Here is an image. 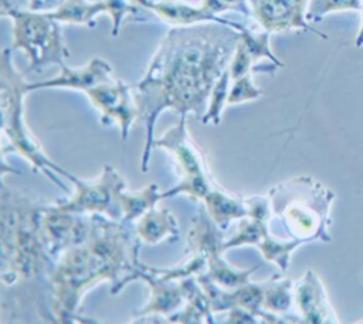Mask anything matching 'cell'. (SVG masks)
<instances>
[{
  "instance_id": "1",
  "label": "cell",
  "mask_w": 363,
  "mask_h": 324,
  "mask_svg": "<svg viewBox=\"0 0 363 324\" xmlns=\"http://www.w3.org/2000/svg\"><path fill=\"white\" fill-rule=\"evenodd\" d=\"M240 31L217 23L172 27L157 45L143 78L132 88L145 125L140 170L149 168L155 125L164 110L201 119L211 91L228 68Z\"/></svg>"
},
{
  "instance_id": "2",
  "label": "cell",
  "mask_w": 363,
  "mask_h": 324,
  "mask_svg": "<svg viewBox=\"0 0 363 324\" xmlns=\"http://www.w3.org/2000/svg\"><path fill=\"white\" fill-rule=\"evenodd\" d=\"M140 238L135 225L91 214L85 241L65 249L48 276V301L55 323H89L81 316L82 297L98 283L109 282L111 294H119L138 280Z\"/></svg>"
},
{
  "instance_id": "3",
  "label": "cell",
  "mask_w": 363,
  "mask_h": 324,
  "mask_svg": "<svg viewBox=\"0 0 363 324\" xmlns=\"http://www.w3.org/2000/svg\"><path fill=\"white\" fill-rule=\"evenodd\" d=\"M44 204L1 183V283L3 286H38L48 283L55 263L43 232Z\"/></svg>"
},
{
  "instance_id": "4",
  "label": "cell",
  "mask_w": 363,
  "mask_h": 324,
  "mask_svg": "<svg viewBox=\"0 0 363 324\" xmlns=\"http://www.w3.org/2000/svg\"><path fill=\"white\" fill-rule=\"evenodd\" d=\"M268 231L279 242L302 246L332 242L330 207L335 192L312 175H298L269 188Z\"/></svg>"
},
{
  "instance_id": "5",
  "label": "cell",
  "mask_w": 363,
  "mask_h": 324,
  "mask_svg": "<svg viewBox=\"0 0 363 324\" xmlns=\"http://www.w3.org/2000/svg\"><path fill=\"white\" fill-rule=\"evenodd\" d=\"M11 48H4L0 55V108L3 141L9 143L10 151L24 157L33 171L44 173L54 184L68 191L62 180H71L72 174L54 163L43 150L24 119V99L30 93L27 81L11 57Z\"/></svg>"
},
{
  "instance_id": "6",
  "label": "cell",
  "mask_w": 363,
  "mask_h": 324,
  "mask_svg": "<svg viewBox=\"0 0 363 324\" xmlns=\"http://www.w3.org/2000/svg\"><path fill=\"white\" fill-rule=\"evenodd\" d=\"M0 14L11 20V50L23 51L28 59L24 75L41 72L48 65L61 66L69 57L62 41L61 23L50 13L21 10L9 0H1Z\"/></svg>"
},
{
  "instance_id": "7",
  "label": "cell",
  "mask_w": 363,
  "mask_h": 324,
  "mask_svg": "<svg viewBox=\"0 0 363 324\" xmlns=\"http://www.w3.org/2000/svg\"><path fill=\"white\" fill-rule=\"evenodd\" d=\"M187 116L182 115L180 120L163 136L155 139V147L163 149L170 154L174 161V168L179 175V181L174 187L163 191V198L186 194L194 201H201L206 195L218 185L213 177L206 154L191 139L187 129Z\"/></svg>"
},
{
  "instance_id": "8",
  "label": "cell",
  "mask_w": 363,
  "mask_h": 324,
  "mask_svg": "<svg viewBox=\"0 0 363 324\" xmlns=\"http://www.w3.org/2000/svg\"><path fill=\"white\" fill-rule=\"evenodd\" d=\"M191 229L187 235V252L200 253L206 260L203 272L211 282L223 289L231 290L251 282L252 273L258 269H237L223 258V235L220 228L208 215L204 204L199 207L197 215L191 219Z\"/></svg>"
},
{
  "instance_id": "9",
  "label": "cell",
  "mask_w": 363,
  "mask_h": 324,
  "mask_svg": "<svg viewBox=\"0 0 363 324\" xmlns=\"http://www.w3.org/2000/svg\"><path fill=\"white\" fill-rule=\"evenodd\" d=\"M69 183L75 188L74 194L54 202V208L75 214H102L112 219L122 218L119 194L126 190V181L116 168L105 164L96 180L85 181L72 174Z\"/></svg>"
},
{
  "instance_id": "10",
  "label": "cell",
  "mask_w": 363,
  "mask_h": 324,
  "mask_svg": "<svg viewBox=\"0 0 363 324\" xmlns=\"http://www.w3.org/2000/svg\"><path fill=\"white\" fill-rule=\"evenodd\" d=\"M85 96L101 113V123L105 126L116 125L122 140H126L133 122L139 119L133 89L113 76L88 89Z\"/></svg>"
},
{
  "instance_id": "11",
  "label": "cell",
  "mask_w": 363,
  "mask_h": 324,
  "mask_svg": "<svg viewBox=\"0 0 363 324\" xmlns=\"http://www.w3.org/2000/svg\"><path fill=\"white\" fill-rule=\"evenodd\" d=\"M248 4L250 18L271 34L296 30L328 40V34L315 28L306 18L309 0H248Z\"/></svg>"
},
{
  "instance_id": "12",
  "label": "cell",
  "mask_w": 363,
  "mask_h": 324,
  "mask_svg": "<svg viewBox=\"0 0 363 324\" xmlns=\"http://www.w3.org/2000/svg\"><path fill=\"white\" fill-rule=\"evenodd\" d=\"M247 245L259 249L262 258L267 262L275 263L282 272L288 270L292 253L298 249V246L292 243H284L272 238L268 231L267 219L250 216L240 219V225L235 233L230 239L223 242V249L228 250Z\"/></svg>"
},
{
  "instance_id": "13",
  "label": "cell",
  "mask_w": 363,
  "mask_h": 324,
  "mask_svg": "<svg viewBox=\"0 0 363 324\" xmlns=\"http://www.w3.org/2000/svg\"><path fill=\"white\" fill-rule=\"evenodd\" d=\"M91 229V214L60 211L47 204L43 215V232L47 248L54 260L68 248L86 239Z\"/></svg>"
},
{
  "instance_id": "14",
  "label": "cell",
  "mask_w": 363,
  "mask_h": 324,
  "mask_svg": "<svg viewBox=\"0 0 363 324\" xmlns=\"http://www.w3.org/2000/svg\"><path fill=\"white\" fill-rule=\"evenodd\" d=\"M138 280L145 282L150 289V297L145 307L135 313V318L145 317L139 321H146L150 317H156L153 321H163L179 311L186 303V284L184 280H172L160 277L155 273L152 266L142 263ZM133 318V320H135Z\"/></svg>"
},
{
  "instance_id": "15",
  "label": "cell",
  "mask_w": 363,
  "mask_h": 324,
  "mask_svg": "<svg viewBox=\"0 0 363 324\" xmlns=\"http://www.w3.org/2000/svg\"><path fill=\"white\" fill-rule=\"evenodd\" d=\"M295 306L298 308V317L301 323L309 324H333L340 323L337 318L326 289L320 277L308 269L303 276L295 282L294 286Z\"/></svg>"
},
{
  "instance_id": "16",
  "label": "cell",
  "mask_w": 363,
  "mask_h": 324,
  "mask_svg": "<svg viewBox=\"0 0 363 324\" xmlns=\"http://www.w3.org/2000/svg\"><path fill=\"white\" fill-rule=\"evenodd\" d=\"M113 76L115 74L111 64L95 57L79 68H72L64 62L60 66V74L57 76L45 81L28 82L27 89L28 92L40 89H71L85 93L88 89Z\"/></svg>"
},
{
  "instance_id": "17",
  "label": "cell",
  "mask_w": 363,
  "mask_h": 324,
  "mask_svg": "<svg viewBox=\"0 0 363 324\" xmlns=\"http://www.w3.org/2000/svg\"><path fill=\"white\" fill-rule=\"evenodd\" d=\"M203 204L221 231L227 229L233 221L250 216V197L233 195L220 184L206 195Z\"/></svg>"
},
{
  "instance_id": "18",
  "label": "cell",
  "mask_w": 363,
  "mask_h": 324,
  "mask_svg": "<svg viewBox=\"0 0 363 324\" xmlns=\"http://www.w3.org/2000/svg\"><path fill=\"white\" fill-rule=\"evenodd\" d=\"M135 231L142 242L157 245L162 241L179 239L180 228L176 216L164 208H150L135 224Z\"/></svg>"
},
{
  "instance_id": "19",
  "label": "cell",
  "mask_w": 363,
  "mask_h": 324,
  "mask_svg": "<svg viewBox=\"0 0 363 324\" xmlns=\"http://www.w3.org/2000/svg\"><path fill=\"white\" fill-rule=\"evenodd\" d=\"M50 14L61 24L88 27H95V18L99 14H108L112 23L116 18L115 7L109 0H65Z\"/></svg>"
},
{
  "instance_id": "20",
  "label": "cell",
  "mask_w": 363,
  "mask_h": 324,
  "mask_svg": "<svg viewBox=\"0 0 363 324\" xmlns=\"http://www.w3.org/2000/svg\"><path fill=\"white\" fill-rule=\"evenodd\" d=\"M264 282V303L262 308L265 311L281 316L286 323H301L299 318L291 316V308L295 304L294 286L295 282L279 274H274Z\"/></svg>"
},
{
  "instance_id": "21",
  "label": "cell",
  "mask_w": 363,
  "mask_h": 324,
  "mask_svg": "<svg viewBox=\"0 0 363 324\" xmlns=\"http://www.w3.org/2000/svg\"><path fill=\"white\" fill-rule=\"evenodd\" d=\"M163 199V192L159 187L152 183L139 192H128L126 190L119 194V205L122 211L121 221L135 225L136 221L150 208L156 207L157 202Z\"/></svg>"
},
{
  "instance_id": "22",
  "label": "cell",
  "mask_w": 363,
  "mask_h": 324,
  "mask_svg": "<svg viewBox=\"0 0 363 324\" xmlns=\"http://www.w3.org/2000/svg\"><path fill=\"white\" fill-rule=\"evenodd\" d=\"M230 85H231V76H230V71L227 68L224 71V74L216 82V85H214V88L211 91V95H210L207 110L203 115V117L200 119L204 125H207V123L218 125L220 123L221 113H223L224 108L227 106V98H228V92H230Z\"/></svg>"
},
{
  "instance_id": "23",
  "label": "cell",
  "mask_w": 363,
  "mask_h": 324,
  "mask_svg": "<svg viewBox=\"0 0 363 324\" xmlns=\"http://www.w3.org/2000/svg\"><path fill=\"white\" fill-rule=\"evenodd\" d=\"M362 8H363L362 0H309L306 18L312 24V23L320 21L325 16L330 13L362 11Z\"/></svg>"
},
{
  "instance_id": "24",
  "label": "cell",
  "mask_w": 363,
  "mask_h": 324,
  "mask_svg": "<svg viewBox=\"0 0 363 324\" xmlns=\"http://www.w3.org/2000/svg\"><path fill=\"white\" fill-rule=\"evenodd\" d=\"M264 95V91L254 83L252 74H247L231 81L227 105H238L248 100H255Z\"/></svg>"
},
{
  "instance_id": "25",
  "label": "cell",
  "mask_w": 363,
  "mask_h": 324,
  "mask_svg": "<svg viewBox=\"0 0 363 324\" xmlns=\"http://www.w3.org/2000/svg\"><path fill=\"white\" fill-rule=\"evenodd\" d=\"M200 3L216 16H220L224 11H235L250 18L248 0H200Z\"/></svg>"
},
{
  "instance_id": "26",
  "label": "cell",
  "mask_w": 363,
  "mask_h": 324,
  "mask_svg": "<svg viewBox=\"0 0 363 324\" xmlns=\"http://www.w3.org/2000/svg\"><path fill=\"white\" fill-rule=\"evenodd\" d=\"M65 0H26L27 8L33 11L51 13L55 11Z\"/></svg>"
},
{
  "instance_id": "27",
  "label": "cell",
  "mask_w": 363,
  "mask_h": 324,
  "mask_svg": "<svg viewBox=\"0 0 363 324\" xmlns=\"http://www.w3.org/2000/svg\"><path fill=\"white\" fill-rule=\"evenodd\" d=\"M363 1V0H362ZM362 24H360V28H359V33H357V35H356V40H354V45L357 47V48H360V47H363V8H362Z\"/></svg>"
},
{
  "instance_id": "28",
  "label": "cell",
  "mask_w": 363,
  "mask_h": 324,
  "mask_svg": "<svg viewBox=\"0 0 363 324\" xmlns=\"http://www.w3.org/2000/svg\"><path fill=\"white\" fill-rule=\"evenodd\" d=\"M362 279H363V274H362Z\"/></svg>"
}]
</instances>
